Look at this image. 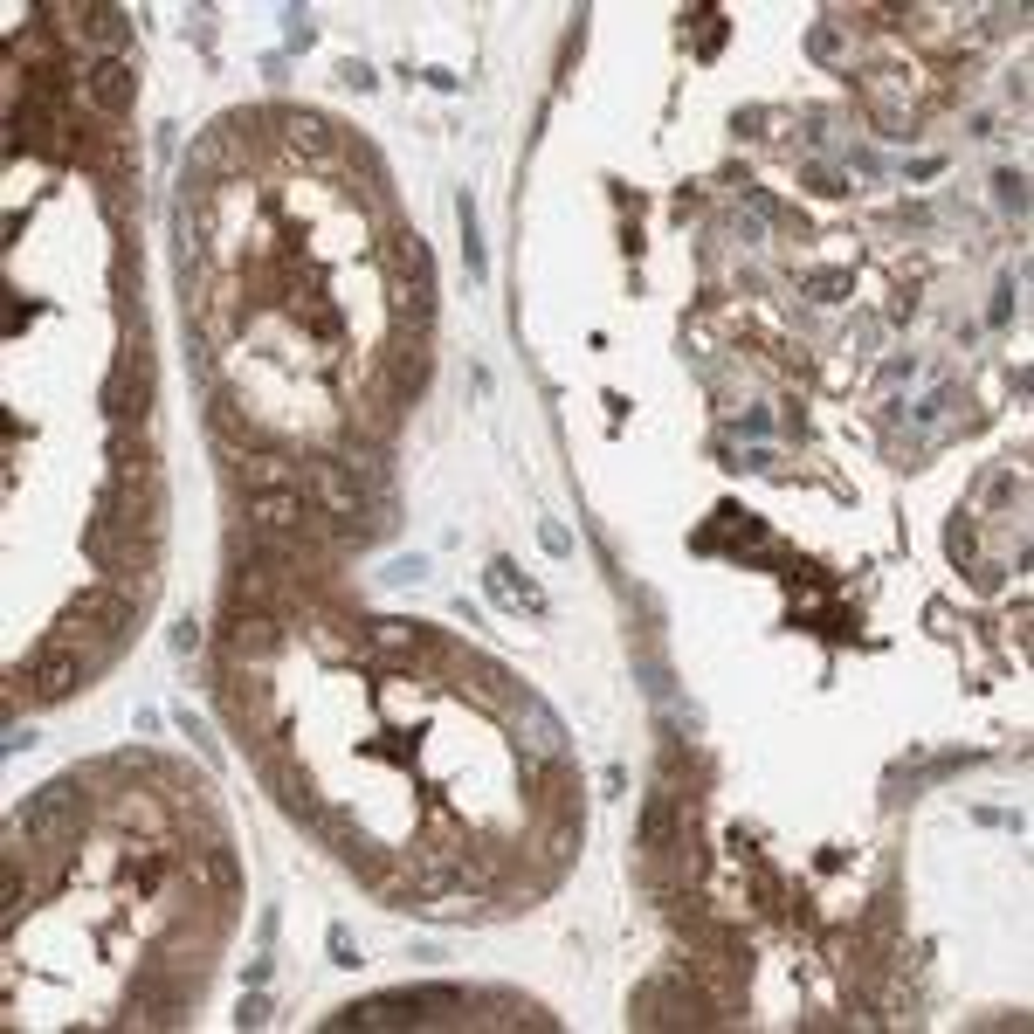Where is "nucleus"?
Here are the masks:
<instances>
[{
	"label": "nucleus",
	"mask_w": 1034,
	"mask_h": 1034,
	"mask_svg": "<svg viewBox=\"0 0 1034 1034\" xmlns=\"http://www.w3.org/2000/svg\"><path fill=\"white\" fill-rule=\"evenodd\" d=\"M221 642H228L235 662H269L276 642H283V614H269V607H228Z\"/></svg>",
	"instance_id": "obj_5"
},
{
	"label": "nucleus",
	"mask_w": 1034,
	"mask_h": 1034,
	"mask_svg": "<svg viewBox=\"0 0 1034 1034\" xmlns=\"http://www.w3.org/2000/svg\"><path fill=\"white\" fill-rule=\"evenodd\" d=\"M428 648H435V642H428V628H421V621H393V614L366 621V655H373V662H387V669L421 662Z\"/></svg>",
	"instance_id": "obj_6"
},
{
	"label": "nucleus",
	"mask_w": 1034,
	"mask_h": 1034,
	"mask_svg": "<svg viewBox=\"0 0 1034 1034\" xmlns=\"http://www.w3.org/2000/svg\"><path fill=\"white\" fill-rule=\"evenodd\" d=\"M69 28H76L97 56H125V35H131L125 7H76V14H69Z\"/></svg>",
	"instance_id": "obj_7"
},
{
	"label": "nucleus",
	"mask_w": 1034,
	"mask_h": 1034,
	"mask_svg": "<svg viewBox=\"0 0 1034 1034\" xmlns=\"http://www.w3.org/2000/svg\"><path fill=\"white\" fill-rule=\"evenodd\" d=\"M807 187H814V194H848V187H841L828 166H814V173H807Z\"/></svg>",
	"instance_id": "obj_20"
},
{
	"label": "nucleus",
	"mask_w": 1034,
	"mask_h": 1034,
	"mask_svg": "<svg viewBox=\"0 0 1034 1034\" xmlns=\"http://www.w3.org/2000/svg\"><path fill=\"white\" fill-rule=\"evenodd\" d=\"M262 1021H269V1000H262V993H249V1000H242V1014H235V1028H262Z\"/></svg>",
	"instance_id": "obj_17"
},
{
	"label": "nucleus",
	"mask_w": 1034,
	"mask_h": 1034,
	"mask_svg": "<svg viewBox=\"0 0 1034 1034\" xmlns=\"http://www.w3.org/2000/svg\"><path fill=\"white\" fill-rule=\"evenodd\" d=\"M986 318H993V324H1007V318H1014V283H1007V290L993 297V311H986Z\"/></svg>",
	"instance_id": "obj_21"
},
{
	"label": "nucleus",
	"mask_w": 1034,
	"mask_h": 1034,
	"mask_svg": "<svg viewBox=\"0 0 1034 1034\" xmlns=\"http://www.w3.org/2000/svg\"><path fill=\"white\" fill-rule=\"evenodd\" d=\"M324 952H331V966H359V945L345 938V924H331V931H324Z\"/></svg>",
	"instance_id": "obj_14"
},
{
	"label": "nucleus",
	"mask_w": 1034,
	"mask_h": 1034,
	"mask_svg": "<svg viewBox=\"0 0 1034 1034\" xmlns=\"http://www.w3.org/2000/svg\"><path fill=\"white\" fill-rule=\"evenodd\" d=\"M125 876L138 890H159V883H166V855H159V848H138V855H125Z\"/></svg>",
	"instance_id": "obj_11"
},
{
	"label": "nucleus",
	"mask_w": 1034,
	"mask_h": 1034,
	"mask_svg": "<svg viewBox=\"0 0 1034 1034\" xmlns=\"http://www.w3.org/2000/svg\"><path fill=\"white\" fill-rule=\"evenodd\" d=\"M807 290H814L821 304H841V290H848V269H814V276H807Z\"/></svg>",
	"instance_id": "obj_12"
},
{
	"label": "nucleus",
	"mask_w": 1034,
	"mask_h": 1034,
	"mask_svg": "<svg viewBox=\"0 0 1034 1034\" xmlns=\"http://www.w3.org/2000/svg\"><path fill=\"white\" fill-rule=\"evenodd\" d=\"M455 221H462V256H469V276H483L490 262H483V235H476V200L455 194Z\"/></svg>",
	"instance_id": "obj_10"
},
{
	"label": "nucleus",
	"mask_w": 1034,
	"mask_h": 1034,
	"mask_svg": "<svg viewBox=\"0 0 1034 1034\" xmlns=\"http://www.w3.org/2000/svg\"><path fill=\"white\" fill-rule=\"evenodd\" d=\"M173 724H180V731H187V738H194L200 752H207V759H214V738H207V724H200V717L187 711V704H180V711H173Z\"/></svg>",
	"instance_id": "obj_16"
},
{
	"label": "nucleus",
	"mask_w": 1034,
	"mask_h": 1034,
	"mask_svg": "<svg viewBox=\"0 0 1034 1034\" xmlns=\"http://www.w3.org/2000/svg\"><path fill=\"white\" fill-rule=\"evenodd\" d=\"M166 642H173V655H194V648H200V628H194V621H173V635H166Z\"/></svg>",
	"instance_id": "obj_18"
},
{
	"label": "nucleus",
	"mask_w": 1034,
	"mask_h": 1034,
	"mask_svg": "<svg viewBox=\"0 0 1034 1034\" xmlns=\"http://www.w3.org/2000/svg\"><path fill=\"white\" fill-rule=\"evenodd\" d=\"M545 552H552V559H566V552H573V538H566V524H545Z\"/></svg>",
	"instance_id": "obj_19"
},
{
	"label": "nucleus",
	"mask_w": 1034,
	"mask_h": 1034,
	"mask_svg": "<svg viewBox=\"0 0 1034 1034\" xmlns=\"http://www.w3.org/2000/svg\"><path fill=\"white\" fill-rule=\"evenodd\" d=\"M490 600H504V607H531V614H552V607H545V593L524 580L511 559H497V566H490Z\"/></svg>",
	"instance_id": "obj_8"
},
{
	"label": "nucleus",
	"mask_w": 1034,
	"mask_h": 1034,
	"mask_svg": "<svg viewBox=\"0 0 1034 1034\" xmlns=\"http://www.w3.org/2000/svg\"><path fill=\"white\" fill-rule=\"evenodd\" d=\"M945 552H952L959 566H972V559H979V538H972V524H966V517H959V524L945 531Z\"/></svg>",
	"instance_id": "obj_13"
},
{
	"label": "nucleus",
	"mask_w": 1034,
	"mask_h": 1034,
	"mask_svg": "<svg viewBox=\"0 0 1034 1034\" xmlns=\"http://www.w3.org/2000/svg\"><path fill=\"white\" fill-rule=\"evenodd\" d=\"M345 83H352V90H373L380 76H373V69H366V63H345Z\"/></svg>",
	"instance_id": "obj_22"
},
{
	"label": "nucleus",
	"mask_w": 1034,
	"mask_h": 1034,
	"mask_svg": "<svg viewBox=\"0 0 1034 1034\" xmlns=\"http://www.w3.org/2000/svg\"><path fill=\"white\" fill-rule=\"evenodd\" d=\"M131 607H138V593H125V586H76L69 593V607H63V628H76V635H104V642H118L131 628Z\"/></svg>",
	"instance_id": "obj_3"
},
{
	"label": "nucleus",
	"mask_w": 1034,
	"mask_h": 1034,
	"mask_svg": "<svg viewBox=\"0 0 1034 1034\" xmlns=\"http://www.w3.org/2000/svg\"><path fill=\"white\" fill-rule=\"evenodd\" d=\"M304 497H311L318 511L338 517L352 545L366 538V524H359V517H366V490H359V483L345 476V462H338V455H318V462H304Z\"/></svg>",
	"instance_id": "obj_1"
},
{
	"label": "nucleus",
	"mask_w": 1034,
	"mask_h": 1034,
	"mask_svg": "<svg viewBox=\"0 0 1034 1034\" xmlns=\"http://www.w3.org/2000/svg\"><path fill=\"white\" fill-rule=\"evenodd\" d=\"M993 187H1000V207H1007V214H1021V207H1028V180H1021V173H1000Z\"/></svg>",
	"instance_id": "obj_15"
},
{
	"label": "nucleus",
	"mask_w": 1034,
	"mask_h": 1034,
	"mask_svg": "<svg viewBox=\"0 0 1034 1034\" xmlns=\"http://www.w3.org/2000/svg\"><path fill=\"white\" fill-rule=\"evenodd\" d=\"M83 676H90V662L76 655V642H63V635H56V642L42 648L28 669H14V690H28L35 704H63V697H76V690H83Z\"/></svg>",
	"instance_id": "obj_2"
},
{
	"label": "nucleus",
	"mask_w": 1034,
	"mask_h": 1034,
	"mask_svg": "<svg viewBox=\"0 0 1034 1034\" xmlns=\"http://www.w3.org/2000/svg\"><path fill=\"white\" fill-rule=\"evenodd\" d=\"M283 131H290V152H311V159H331V152H338V145H331V125H324L318 111H297Z\"/></svg>",
	"instance_id": "obj_9"
},
{
	"label": "nucleus",
	"mask_w": 1034,
	"mask_h": 1034,
	"mask_svg": "<svg viewBox=\"0 0 1034 1034\" xmlns=\"http://www.w3.org/2000/svg\"><path fill=\"white\" fill-rule=\"evenodd\" d=\"M131 97H138V69H131V56H90V63H83V104H90V111L125 118Z\"/></svg>",
	"instance_id": "obj_4"
}]
</instances>
